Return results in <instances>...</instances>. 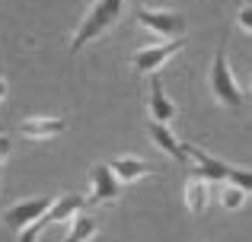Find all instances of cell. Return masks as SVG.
<instances>
[{"instance_id": "6da1fadb", "label": "cell", "mask_w": 252, "mask_h": 242, "mask_svg": "<svg viewBox=\"0 0 252 242\" xmlns=\"http://www.w3.org/2000/svg\"><path fill=\"white\" fill-rule=\"evenodd\" d=\"M125 6H128V0H93L90 10L83 13L80 26H77L74 35H70V54H77L86 45H93L102 35H109V32L122 23Z\"/></svg>"}, {"instance_id": "7a4b0ae2", "label": "cell", "mask_w": 252, "mask_h": 242, "mask_svg": "<svg viewBox=\"0 0 252 242\" xmlns=\"http://www.w3.org/2000/svg\"><path fill=\"white\" fill-rule=\"evenodd\" d=\"M208 89H211V96H214L217 106L233 108V112H236V108H243V102H246V93H243L236 74L230 70V61H227V51H223V48H217L214 57H211Z\"/></svg>"}, {"instance_id": "3957f363", "label": "cell", "mask_w": 252, "mask_h": 242, "mask_svg": "<svg viewBox=\"0 0 252 242\" xmlns=\"http://www.w3.org/2000/svg\"><path fill=\"white\" fill-rule=\"evenodd\" d=\"M134 23L157 38H185V29H189L185 13L169 10V6H137Z\"/></svg>"}, {"instance_id": "277c9868", "label": "cell", "mask_w": 252, "mask_h": 242, "mask_svg": "<svg viewBox=\"0 0 252 242\" xmlns=\"http://www.w3.org/2000/svg\"><path fill=\"white\" fill-rule=\"evenodd\" d=\"M185 48V38H166V42H150L144 48H137L134 54L128 57L131 70L141 77H150V74H160L163 67Z\"/></svg>"}, {"instance_id": "5b68a950", "label": "cell", "mask_w": 252, "mask_h": 242, "mask_svg": "<svg viewBox=\"0 0 252 242\" xmlns=\"http://www.w3.org/2000/svg\"><path fill=\"white\" fill-rule=\"evenodd\" d=\"M122 191H125V185L118 182V175L112 172L109 162H96L90 169V198H86V204H93V207L118 204Z\"/></svg>"}, {"instance_id": "8992f818", "label": "cell", "mask_w": 252, "mask_h": 242, "mask_svg": "<svg viewBox=\"0 0 252 242\" xmlns=\"http://www.w3.org/2000/svg\"><path fill=\"white\" fill-rule=\"evenodd\" d=\"M147 112H150V121H160V124H176L179 118V106L169 99L160 74L147 77Z\"/></svg>"}, {"instance_id": "52a82bcc", "label": "cell", "mask_w": 252, "mask_h": 242, "mask_svg": "<svg viewBox=\"0 0 252 242\" xmlns=\"http://www.w3.org/2000/svg\"><path fill=\"white\" fill-rule=\"evenodd\" d=\"M51 194H42V198H26V201H16V204H10L3 211V223L10 226L13 233H19L23 226H29L32 220H38L45 211L51 207Z\"/></svg>"}, {"instance_id": "ba28073f", "label": "cell", "mask_w": 252, "mask_h": 242, "mask_svg": "<svg viewBox=\"0 0 252 242\" xmlns=\"http://www.w3.org/2000/svg\"><path fill=\"white\" fill-rule=\"evenodd\" d=\"M64 131H67V118L64 115H32V118H26L19 124V134L26 137V140H55V137H61Z\"/></svg>"}, {"instance_id": "9c48e42d", "label": "cell", "mask_w": 252, "mask_h": 242, "mask_svg": "<svg viewBox=\"0 0 252 242\" xmlns=\"http://www.w3.org/2000/svg\"><path fill=\"white\" fill-rule=\"evenodd\" d=\"M147 134L150 140L157 143V147L163 150L166 156H172L176 162H189V143H182L176 137V131H172V124H160V121H147Z\"/></svg>"}, {"instance_id": "30bf717a", "label": "cell", "mask_w": 252, "mask_h": 242, "mask_svg": "<svg viewBox=\"0 0 252 242\" xmlns=\"http://www.w3.org/2000/svg\"><path fill=\"white\" fill-rule=\"evenodd\" d=\"M109 166H112V172L118 175V182H122V185H131V182H137V179H144V175H154L157 172L147 160H141V156H134V153L112 156Z\"/></svg>"}, {"instance_id": "8fae6325", "label": "cell", "mask_w": 252, "mask_h": 242, "mask_svg": "<svg viewBox=\"0 0 252 242\" xmlns=\"http://www.w3.org/2000/svg\"><path fill=\"white\" fill-rule=\"evenodd\" d=\"M83 207H86V198H80V194H58L51 201V207L45 211V223H67Z\"/></svg>"}, {"instance_id": "7c38bea8", "label": "cell", "mask_w": 252, "mask_h": 242, "mask_svg": "<svg viewBox=\"0 0 252 242\" xmlns=\"http://www.w3.org/2000/svg\"><path fill=\"white\" fill-rule=\"evenodd\" d=\"M96 236H99L96 217L86 214V211H77L74 217L67 220V233H64L61 242H90V239H96Z\"/></svg>"}, {"instance_id": "4fadbf2b", "label": "cell", "mask_w": 252, "mask_h": 242, "mask_svg": "<svg viewBox=\"0 0 252 242\" xmlns=\"http://www.w3.org/2000/svg\"><path fill=\"white\" fill-rule=\"evenodd\" d=\"M208 201H211V182L191 175V179L185 182V207H189V214L201 217V214L208 211Z\"/></svg>"}, {"instance_id": "5bb4252c", "label": "cell", "mask_w": 252, "mask_h": 242, "mask_svg": "<svg viewBox=\"0 0 252 242\" xmlns=\"http://www.w3.org/2000/svg\"><path fill=\"white\" fill-rule=\"evenodd\" d=\"M246 198H249L246 188L233 185V182H223V188H220V207L223 211H240L246 204Z\"/></svg>"}, {"instance_id": "9a60e30c", "label": "cell", "mask_w": 252, "mask_h": 242, "mask_svg": "<svg viewBox=\"0 0 252 242\" xmlns=\"http://www.w3.org/2000/svg\"><path fill=\"white\" fill-rule=\"evenodd\" d=\"M236 23H240L243 32L252 35V0H243V3H240V10H236Z\"/></svg>"}, {"instance_id": "2e32d148", "label": "cell", "mask_w": 252, "mask_h": 242, "mask_svg": "<svg viewBox=\"0 0 252 242\" xmlns=\"http://www.w3.org/2000/svg\"><path fill=\"white\" fill-rule=\"evenodd\" d=\"M10 153H13V140H10L6 134H0V166L10 160Z\"/></svg>"}, {"instance_id": "e0dca14e", "label": "cell", "mask_w": 252, "mask_h": 242, "mask_svg": "<svg viewBox=\"0 0 252 242\" xmlns=\"http://www.w3.org/2000/svg\"><path fill=\"white\" fill-rule=\"evenodd\" d=\"M3 99H6V80L0 77V102H3Z\"/></svg>"}, {"instance_id": "ac0fdd59", "label": "cell", "mask_w": 252, "mask_h": 242, "mask_svg": "<svg viewBox=\"0 0 252 242\" xmlns=\"http://www.w3.org/2000/svg\"><path fill=\"white\" fill-rule=\"evenodd\" d=\"M249 93H252V80H249Z\"/></svg>"}]
</instances>
